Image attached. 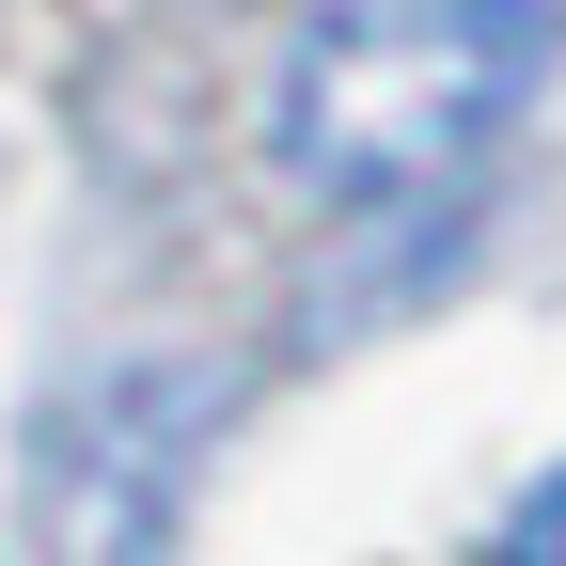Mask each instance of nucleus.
I'll use <instances>...</instances> for the list:
<instances>
[{
	"label": "nucleus",
	"instance_id": "1",
	"mask_svg": "<svg viewBox=\"0 0 566 566\" xmlns=\"http://www.w3.org/2000/svg\"><path fill=\"white\" fill-rule=\"evenodd\" d=\"M551 80V0H315L283 32V174L315 205H441Z\"/></svg>",
	"mask_w": 566,
	"mask_h": 566
},
{
	"label": "nucleus",
	"instance_id": "2",
	"mask_svg": "<svg viewBox=\"0 0 566 566\" xmlns=\"http://www.w3.org/2000/svg\"><path fill=\"white\" fill-rule=\"evenodd\" d=\"M63 441H95V488H48V535H111V551H158L174 535V488H189V441H205V378L142 363V378H95L80 409H48Z\"/></svg>",
	"mask_w": 566,
	"mask_h": 566
},
{
	"label": "nucleus",
	"instance_id": "3",
	"mask_svg": "<svg viewBox=\"0 0 566 566\" xmlns=\"http://www.w3.org/2000/svg\"><path fill=\"white\" fill-rule=\"evenodd\" d=\"M488 551H504V566H566V472H551V488H520Z\"/></svg>",
	"mask_w": 566,
	"mask_h": 566
}]
</instances>
